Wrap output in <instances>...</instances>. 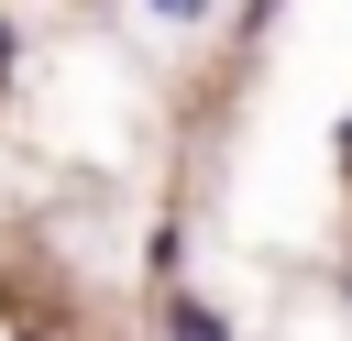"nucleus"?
I'll return each instance as SVG.
<instances>
[{"instance_id":"nucleus-1","label":"nucleus","mask_w":352,"mask_h":341,"mask_svg":"<svg viewBox=\"0 0 352 341\" xmlns=\"http://www.w3.org/2000/svg\"><path fill=\"white\" fill-rule=\"evenodd\" d=\"M165 330H176V341H231V330H220L198 297H165Z\"/></svg>"},{"instance_id":"nucleus-2","label":"nucleus","mask_w":352,"mask_h":341,"mask_svg":"<svg viewBox=\"0 0 352 341\" xmlns=\"http://www.w3.org/2000/svg\"><path fill=\"white\" fill-rule=\"evenodd\" d=\"M143 11H165V22H198V11H209V0H143Z\"/></svg>"}]
</instances>
